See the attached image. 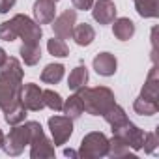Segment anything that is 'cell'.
Segmentation results:
<instances>
[{
    "mask_svg": "<svg viewBox=\"0 0 159 159\" xmlns=\"http://www.w3.org/2000/svg\"><path fill=\"white\" fill-rule=\"evenodd\" d=\"M62 111H64V112H66V116H67V118H71V120H75V118L81 116V114L84 112V107H83V101H81V98H79V94L69 96V99H66V103H64Z\"/></svg>",
    "mask_w": 159,
    "mask_h": 159,
    "instance_id": "21",
    "label": "cell"
},
{
    "mask_svg": "<svg viewBox=\"0 0 159 159\" xmlns=\"http://www.w3.org/2000/svg\"><path fill=\"white\" fill-rule=\"evenodd\" d=\"M92 15L99 25H111L116 19V6L112 0H98L92 4Z\"/></svg>",
    "mask_w": 159,
    "mask_h": 159,
    "instance_id": "11",
    "label": "cell"
},
{
    "mask_svg": "<svg viewBox=\"0 0 159 159\" xmlns=\"http://www.w3.org/2000/svg\"><path fill=\"white\" fill-rule=\"evenodd\" d=\"M135 8L140 17L144 19H153L159 15V2L157 0H133Z\"/></svg>",
    "mask_w": 159,
    "mask_h": 159,
    "instance_id": "18",
    "label": "cell"
},
{
    "mask_svg": "<svg viewBox=\"0 0 159 159\" xmlns=\"http://www.w3.org/2000/svg\"><path fill=\"white\" fill-rule=\"evenodd\" d=\"M30 144V124L26 122L25 125H13V129L10 131L8 137H4V152L8 155H19L23 153L25 146Z\"/></svg>",
    "mask_w": 159,
    "mask_h": 159,
    "instance_id": "6",
    "label": "cell"
},
{
    "mask_svg": "<svg viewBox=\"0 0 159 159\" xmlns=\"http://www.w3.org/2000/svg\"><path fill=\"white\" fill-rule=\"evenodd\" d=\"M8 60V54H6V51L2 49V47H0V67H2L4 66V62Z\"/></svg>",
    "mask_w": 159,
    "mask_h": 159,
    "instance_id": "31",
    "label": "cell"
},
{
    "mask_svg": "<svg viewBox=\"0 0 159 159\" xmlns=\"http://www.w3.org/2000/svg\"><path fill=\"white\" fill-rule=\"evenodd\" d=\"M71 2H73L75 10H81V11H86V10H90V8H92V4H94V0H71Z\"/></svg>",
    "mask_w": 159,
    "mask_h": 159,
    "instance_id": "29",
    "label": "cell"
},
{
    "mask_svg": "<svg viewBox=\"0 0 159 159\" xmlns=\"http://www.w3.org/2000/svg\"><path fill=\"white\" fill-rule=\"evenodd\" d=\"M47 49H49V52H51L52 56H58V58H66V56L69 54V49H67L66 41L60 39V38L49 39V41H47Z\"/></svg>",
    "mask_w": 159,
    "mask_h": 159,
    "instance_id": "25",
    "label": "cell"
},
{
    "mask_svg": "<svg viewBox=\"0 0 159 159\" xmlns=\"http://www.w3.org/2000/svg\"><path fill=\"white\" fill-rule=\"evenodd\" d=\"M64 77V66L62 64H49L45 66V69L41 71V81L47 84H56L62 81Z\"/></svg>",
    "mask_w": 159,
    "mask_h": 159,
    "instance_id": "22",
    "label": "cell"
},
{
    "mask_svg": "<svg viewBox=\"0 0 159 159\" xmlns=\"http://www.w3.org/2000/svg\"><path fill=\"white\" fill-rule=\"evenodd\" d=\"M0 39H4V41H13V39H17V36H15V32H13L10 21H6V23L0 25Z\"/></svg>",
    "mask_w": 159,
    "mask_h": 159,
    "instance_id": "28",
    "label": "cell"
},
{
    "mask_svg": "<svg viewBox=\"0 0 159 159\" xmlns=\"http://www.w3.org/2000/svg\"><path fill=\"white\" fill-rule=\"evenodd\" d=\"M112 23H114V25H112V34H114L120 41H127V39L133 38V34H135V23H133L131 19L120 17V19H116V21H112Z\"/></svg>",
    "mask_w": 159,
    "mask_h": 159,
    "instance_id": "16",
    "label": "cell"
},
{
    "mask_svg": "<svg viewBox=\"0 0 159 159\" xmlns=\"http://www.w3.org/2000/svg\"><path fill=\"white\" fill-rule=\"evenodd\" d=\"M140 98L155 101V103L159 99V77H157V67L155 66L148 73V79H146V83H144V86L140 90Z\"/></svg>",
    "mask_w": 159,
    "mask_h": 159,
    "instance_id": "14",
    "label": "cell"
},
{
    "mask_svg": "<svg viewBox=\"0 0 159 159\" xmlns=\"http://www.w3.org/2000/svg\"><path fill=\"white\" fill-rule=\"evenodd\" d=\"M107 150H109V139L103 133L94 131V133H88L81 140V148H79L77 153L83 159H98V157L107 155Z\"/></svg>",
    "mask_w": 159,
    "mask_h": 159,
    "instance_id": "5",
    "label": "cell"
},
{
    "mask_svg": "<svg viewBox=\"0 0 159 159\" xmlns=\"http://www.w3.org/2000/svg\"><path fill=\"white\" fill-rule=\"evenodd\" d=\"M30 124V157L32 159H45V157H54V146L52 142L45 137L43 127L38 122H28Z\"/></svg>",
    "mask_w": 159,
    "mask_h": 159,
    "instance_id": "4",
    "label": "cell"
},
{
    "mask_svg": "<svg viewBox=\"0 0 159 159\" xmlns=\"http://www.w3.org/2000/svg\"><path fill=\"white\" fill-rule=\"evenodd\" d=\"M10 25H11L15 36L23 39V43H28V45H38L39 43V39H41V26L36 21H32L30 17L19 13L13 19H10Z\"/></svg>",
    "mask_w": 159,
    "mask_h": 159,
    "instance_id": "3",
    "label": "cell"
},
{
    "mask_svg": "<svg viewBox=\"0 0 159 159\" xmlns=\"http://www.w3.org/2000/svg\"><path fill=\"white\" fill-rule=\"evenodd\" d=\"M71 38L75 39V43H77V45H81V47H88V45L96 39V30H94V28H92V25H88V23L75 25Z\"/></svg>",
    "mask_w": 159,
    "mask_h": 159,
    "instance_id": "15",
    "label": "cell"
},
{
    "mask_svg": "<svg viewBox=\"0 0 159 159\" xmlns=\"http://www.w3.org/2000/svg\"><path fill=\"white\" fill-rule=\"evenodd\" d=\"M86 83H88V69H86V66H77V67L69 73L67 86H69L71 90H79V88L86 86Z\"/></svg>",
    "mask_w": 159,
    "mask_h": 159,
    "instance_id": "17",
    "label": "cell"
},
{
    "mask_svg": "<svg viewBox=\"0 0 159 159\" xmlns=\"http://www.w3.org/2000/svg\"><path fill=\"white\" fill-rule=\"evenodd\" d=\"M64 153H66L67 157H79V153H77V152H73V150H66Z\"/></svg>",
    "mask_w": 159,
    "mask_h": 159,
    "instance_id": "32",
    "label": "cell"
},
{
    "mask_svg": "<svg viewBox=\"0 0 159 159\" xmlns=\"http://www.w3.org/2000/svg\"><path fill=\"white\" fill-rule=\"evenodd\" d=\"M23 92V67L17 58H8L0 67V109L10 125L25 122L26 109L21 101Z\"/></svg>",
    "mask_w": 159,
    "mask_h": 159,
    "instance_id": "1",
    "label": "cell"
},
{
    "mask_svg": "<svg viewBox=\"0 0 159 159\" xmlns=\"http://www.w3.org/2000/svg\"><path fill=\"white\" fill-rule=\"evenodd\" d=\"M116 58L114 54L111 52H99L96 58H94V69L98 71V75H103V77H111L116 73Z\"/></svg>",
    "mask_w": 159,
    "mask_h": 159,
    "instance_id": "13",
    "label": "cell"
},
{
    "mask_svg": "<svg viewBox=\"0 0 159 159\" xmlns=\"http://www.w3.org/2000/svg\"><path fill=\"white\" fill-rule=\"evenodd\" d=\"M107 155H111V157H127V155H131V148L122 140V139H118V137H114L112 135V139L109 140V150H107Z\"/></svg>",
    "mask_w": 159,
    "mask_h": 159,
    "instance_id": "24",
    "label": "cell"
},
{
    "mask_svg": "<svg viewBox=\"0 0 159 159\" xmlns=\"http://www.w3.org/2000/svg\"><path fill=\"white\" fill-rule=\"evenodd\" d=\"M56 8L52 0H36L34 2V19L38 25H49L54 21Z\"/></svg>",
    "mask_w": 159,
    "mask_h": 159,
    "instance_id": "12",
    "label": "cell"
},
{
    "mask_svg": "<svg viewBox=\"0 0 159 159\" xmlns=\"http://www.w3.org/2000/svg\"><path fill=\"white\" fill-rule=\"evenodd\" d=\"M52 2H54V4H56V2H58V0H52Z\"/></svg>",
    "mask_w": 159,
    "mask_h": 159,
    "instance_id": "34",
    "label": "cell"
},
{
    "mask_svg": "<svg viewBox=\"0 0 159 159\" xmlns=\"http://www.w3.org/2000/svg\"><path fill=\"white\" fill-rule=\"evenodd\" d=\"M103 118H105V122L114 129V127H118V125H122V124H125L129 118H127V114H125V111L120 107V105H112L105 114H103Z\"/></svg>",
    "mask_w": 159,
    "mask_h": 159,
    "instance_id": "20",
    "label": "cell"
},
{
    "mask_svg": "<svg viewBox=\"0 0 159 159\" xmlns=\"http://www.w3.org/2000/svg\"><path fill=\"white\" fill-rule=\"evenodd\" d=\"M21 101L25 105L26 111H41L45 107L43 103V90L34 84V83H28V84H23V92H21Z\"/></svg>",
    "mask_w": 159,
    "mask_h": 159,
    "instance_id": "10",
    "label": "cell"
},
{
    "mask_svg": "<svg viewBox=\"0 0 159 159\" xmlns=\"http://www.w3.org/2000/svg\"><path fill=\"white\" fill-rule=\"evenodd\" d=\"M2 144H4V133H2V129H0V148H2Z\"/></svg>",
    "mask_w": 159,
    "mask_h": 159,
    "instance_id": "33",
    "label": "cell"
},
{
    "mask_svg": "<svg viewBox=\"0 0 159 159\" xmlns=\"http://www.w3.org/2000/svg\"><path fill=\"white\" fill-rule=\"evenodd\" d=\"M142 148H144V152L153 153V152L157 150V135H155V133H146V135H144Z\"/></svg>",
    "mask_w": 159,
    "mask_h": 159,
    "instance_id": "27",
    "label": "cell"
},
{
    "mask_svg": "<svg viewBox=\"0 0 159 159\" xmlns=\"http://www.w3.org/2000/svg\"><path fill=\"white\" fill-rule=\"evenodd\" d=\"M112 135L118 137V139H122L131 150L139 152V150H142V142H144V135H146V133H144L140 127H137L135 124H131V122L127 120L125 124L114 127V129H112Z\"/></svg>",
    "mask_w": 159,
    "mask_h": 159,
    "instance_id": "7",
    "label": "cell"
},
{
    "mask_svg": "<svg viewBox=\"0 0 159 159\" xmlns=\"http://www.w3.org/2000/svg\"><path fill=\"white\" fill-rule=\"evenodd\" d=\"M79 94L83 101V107L88 114L92 116H103L116 101H114V94L111 88L107 86H96V88H88V86H83L75 90Z\"/></svg>",
    "mask_w": 159,
    "mask_h": 159,
    "instance_id": "2",
    "label": "cell"
},
{
    "mask_svg": "<svg viewBox=\"0 0 159 159\" xmlns=\"http://www.w3.org/2000/svg\"><path fill=\"white\" fill-rule=\"evenodd\" d=\"M49 129L52 135V144L62 146L69 140L73 133V120L67 116H51L49 118Z\"/></svg>",
    "mask_w": 159,
    "mask_h": 159,
    "instance_id": "8",
    "label": "cell"
},
{
    "mask_svg": "<svg viewBox=\"0 0 159 159\" xmlns=\"http://www.w3.org/2000/svg\"><path fill=\"white\" fill-rule=\"evenodd\" d=\"M43 103H45V107H49L52 111H62V107H64L60 94L54 90H43Z\"/></svg>",
    "mask_w": 159,
    "mask_h": 159,
    "instance_id": "26",
    "label": "cell"
},
{
    "mask_svg": "<svg viewBox=\"0 0 159 159\" xmlns=\"http://www.w3.org/2000/svg\"><path fill=\"white\" fill-rule=\"evenodd\" d=\"M133 109H135V112L140 114V116H153V114H157V111H159V103L150 101V99H144V98L139 96V98L135 99V103H133Z\"/></svg>",
    "mask_w": 159,
    "mask_h": 159,
    "instance_id": "23",
    "label": "cell"
},
{
    "mask_svg": "<svg viewBox=\"0 0 159 159\" xmlns=\"http://www.w3.org/2000/svg\"><path fill=\"white\" fill-rule=\"evenodd\" d=\"M19 54H21V58H23V62L26 66H36L41 60V47H39V43L38 45L23 43L21 49H19Z\"/></svg>",
    "mask_w": 159,
    "mask_h": 159,
    "instance_id": "19",
    "label": "cell"
},
{
    "mask_svg": "<svg viewBox=\"0 0 159 159\" xmlns=\"http://www.w3.org/2000/svg\"><path fill=\"white\" fill-rule=\"evenodd\" d=\"M77 23V11L75 10H66L64 13H60L54 21H52V32L56 38L60 39H69L73 34Z\"/></svg>",
    "mask_w": 159,
    "mask_h": 159,
    "instance_id": "9",
    "label": "cell"
},
{
    "mask_svg": "<svg viewBox=\"0 0 159 159\" xmlns=\"http://www.w3.org/2000/svg\"><path fill=\"white\" fill-rule=\"evenodd\" d=\"M15 6V0H0V13H8Z\"/></svg>",
    "mask_w": 159,
    "mask_h": 159,
    "instance_id": "30",
    "label": "cell"
}]
</instances>
